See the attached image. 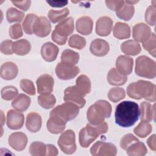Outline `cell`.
Wrapping results in <instances>:
<instances>
[{
  "mask_svg": "<svg viewBox=\"0 0 156 156\" xmlns=\"http://www.w3.org/2000/svg\"><path fill=\"white\" fill-rule=\"evenodd\" d=\"M69 11L68 8H64L59 10H50L48 13V16L51 21L53 23H56L63 20L69 14Z\"/></svg>",
  "mask_w": 156,
  "mask_h": 156,
  "instance_id": "34",
  "label": "cell"
},
{
  "mask_svg": "<svg viewBox=\"0 0 156 156\" xmlns=\"http://www.w3.org/2000/svg\"><path fill=\"white\" fill-rule=\"evenodd\" d=\"M30 98L24 94H20L12 102V106L18 112L26 111L30 104Z\"/></svg>",
  "mask_w": 156,
  "mask_h": 156,
  "instance_id": "28",
  "label": "cell"
},
{
  "mask_svg": "<svg viewBox=\"0 0 156 156\" xmlns=\"http://www.w3.org/2000/svg\"><path fill=\"white\" fill-rule=\"evenodd\" d=\"M31 49L30 42L26 39L17 40L13 43L12 49L13 52L18 55H25L27 54Z\"/></svg>",
  "mask_w": 156,
  "mask_h": 156,
  "instance_id": "30",
  "label": "cell"
},
{
  "mask_svg": "<svg viewBox=\"0 0 156 156\" xmlns=\"http://www.w3.org/2000/svg\"><path fill=\"white\" fill-rule=\"evenodd\" d=\"M79 67L64 62L59 63L55 68V74L62 80L72 79L79 74Z\"/></svg>",
  "mask_w": 156,
  "mask_h": 156,
  "instance_id": "10",
  "label": "cell"
},
{
  "mask_svg": "<svg viewBox=\"0 0 156 156\" xmlns=\"http://www.w3.org/2000/svg\"><path fill=\"white\" fill-rule=\"evenodd\" d=\"M112 106L105 100L97 101L91 105L87 110V117L88 121L93 125H98L102 122L105 118L110 116Z\"/></svg>",
  "mask_w": 156,
  "mask_h": 156,
  "instance_id": "4",
  "label": "cell"
},
{
  "mask_svg": "<svg viewBox=\"0 0 156 156\" xmlns=\"http://www.w3.org/2000/svg\"><path fill=\"white\" fill-rule=\"evenodd\" d=\"M135 71L140 77L154 79L156 76V63L146 55H141L136 59Z\"/></svg>",
  "mask_w": 156,
  "mask_h": 156,
  "instance_id": "7",
  "label": "cell"
},
{
  "mask_svg": "<svg viewBox=\"0 0 156 156\" xmlns=\"http://www.w3.org/2000/svg\"><path fill=\"white\" fill-rule=\"evenodd\" d=\"M90 153L94 156H115L117 154V148L111 143L98 141L91 147Z\"/></svg>",
  "mask_w": 156,
  "mask_h": 156,
  "instance_id": "9",
  "label": "cell"
},
{
  "mask_svg": "<svg viewBox=\"0 0 156 156\" xmlns=\"http://www.w3.org/2000/svg\"><path fill=\"white\" fill-rule=\"evenodd\" d=\"M151 35V28L145 23H140L133 27L132 36L136 41L143 43L149 38Z\"/></svg>",
  "mask_w": 156,
  "mask_h": 156,
  "instance_id": "14",
  "label": "cell"
},
{
  "mask_svg": "<svg viewBox=\"0 0 156 156\" xmlns=\"http://www.w3.org/2000/svg\"><path fill=\"white\" fill-rule=\"evenodd\" d=\"M126 3L127 4H131V5H133V4H135V3H137L138 2V1H125Z\"/></svg>",
  "mask_w": 156,
  "mask_h": 156,
  "instance_id": "55",
  "label": "cell"
},
{
  "mask_svg": "<svg viewBox=\"0 0 156 156\" xmlns=\"http://www.w3.org/2000/svg\"><path fill=\"white\" fill-rule=\"evenodd\" d=\"M127 94L134 99L144 98L147 101L154 102L156 99V87L151 82L139 80L127 86Z\"/></svg>",
  "mask_w": 156,
  "mask_h": 156,
  "instance_id": "2",
  "label": "cell"
},
{
  "mask_svg": "<svg viewBox=\"0 0 156 156\" xmlns=\"http://www.w3.org/2000/svg\"><path fill=\"white\" fill-rule=\"evenodd\" d=\"M156 37L155 34L152 33L151 35L149 38L143 43V48L147 51L154 57H155V49H156Z\"/></svg>",
  "mask_w": 156,
  "mask_h": 156,
  "instance_id": "42",
  "label": "cell"
},
{
  "mask_svg": "<svg viewBox=\"0 0 156 156\" xmlns=\"http://www.w3.org/2000/svg\"><path fill=\"white\" fill-rule=\"evenodd\" d=\"M125 91L122 88L114 87L111 88L108 93V98L113 102H117L125 98Z\"/></svg>",
  "mask_w": 156,
  "mask_h": 156,
  "instance_id": "40",
  "label": "cell"
},
{
  "mask_svg": "<svg viewBox=\"0 0 156 156\" xmlns=\"http://www.w3.org/2000/svg\"><path fill=\"white\" fill-rule=\"evenodd\" d=\"M75 87L84 97L91 91V85L90 80L87 76L82 74L77 78Z\"/></svg>",
  "mask_w": 156,
  "mask_h": 156,
  "instance_id": "26",
  "label": "cell"
},
{
  "mask_svg": "<svg viewBox=\"0 0 156 156\" xmlns=\"http://www.w3.org/2000/svg\"><path fill=\"white\" fill-rule=\"evenodd\" d=\"M18 90L13 86H6L1 90V97L5 101H10L18 94Z\"/></svg>",
  "mask_w": 156,
  "mask_h": 156,
  "instance_id": "43",
  "label": "cell"
},
{
  "mask_svg": "<svg viewBox=\"0 0 156 156\" xmlns=\"http://www.w3.org/2000/svg\"><path fill=\"white\" fill-rule=\"evenodd\" d=\"M18 73V69L15 63L8 62L3 63L1 66L0 74L1 78L5 80H12L15 79Z\"/></svg>",
  "mask_w": 156,
  "mask_h": 156,
  "instance_id": "22",
  "label": "cell"
},
{
  "mask_svg": "<svg viewBox=\"0 0 156 156\" xmlns=\"http://www.w3.org/2000/svg\"><path fill=\"white\" fill-rule=\"evenodd\" d=\"M75 133L72 130L65 131L58 140V145L66 154H73L76 151Z\"/></svg>",
  "mask_w": 156,
  "mask_h": 156,
  "instance_id": "8",
  "label": "cell"
},
{
  "mask_svg": "<svg viewBox=\"0 0 156 156\" xmlns=\"http://www.w3.org/2000/svg\"><path fill=\"white\" fill-rule=\"evenodd\" d=\"M68 44L71 48H76L77 49H82L86 45V40L83 37L76 34L72 35L69 38Z\"/></svg>",
  "mask_w": 156,
  "mask_h": 156,
  "instance_id": "41",
  "label": "cell"
},
{
  "mask_svg": "<svg viewBox=\"0 0 156 156\" xmlns=\"http://www.w3.org/2000/svg\"><path fill=\"white\" fill-rule=\"evenodd\" d=\"M13 42L10 40H6L3 41L1 43L0 50L1 52L5 55H12L13 52L12 49Z\"/></svg>",
  "mask_w": 156,
  "mask_h": 156,
  "instance_id": "49",
  "label": "cell"
},
{
  "mask_svg": "<svg viewBox=\"0 0 156 156\" xmlns=\"http://www.w3.org/2000/svg\"><path fill=\"white\" fill-rule=\"evenodd\" d=\"M38 104L45 109H49L54 106L56 102L55 96L52 94L46 95L41 94L38 96L37 98Z\"/></svg>",
  "mask_w": 156,
  "mask_h": 156,
  "instance_id": "37",
  "label": "cell"
},
{
  "mask_svg": "<svg viewBox=\"0 0 156 156\" xmlns=\"http://www.w3.org/2000/svg\"><path fill=\"white\" fill-rule=\"evenodd\" d=\"M121 50L122 52L129 55H136L141 52L140 44L135 40H129L123 42L121 45Z\"/></svg>",
  "mask_w": 156,
  "mask_h": 156,
  "instance_id": "25",
  "label": "cell"
},
{
  "mask_svg": "<svg viewBox=\"0 0 156 156\" xmlns=\"http://www.w3.org/2000/svg\"><path fill=\"white\" fill-rule=\"evenodd\" d=\"M12 4L19 9L27 11L30 7L31 1H12Z\"/></svg>",
  "mask_w": 156,
  "mask_h": 156,
  "instance_id": "51",
  "label": "cell"
},
{
  "mask_svg": "<svg viewBox=\"0 0 156 156\" xmlns=\"http://www.w3.org/2000/svg\"><path fill=\"white\" fill-rule=\"evenodd\" d=\"M93 20L89 16H81L76 21V27L77 31L83 35L90 34L93 30Z\"/></svg>",
  "mask_w": 156,
  "mask_h": 156,
  "instance_id": "21",
  "label": "cell"
},
{
  "mask_svg": "<svg viewBox=\"0 0 156 156\" xmlns=\"http://www.w3.org/2000/svg\"><path fill=\"white\" fill-rule=\"evenodd\" d=\"M51 30V25L49 21L45 16L38 17L35 20L33 27L34 33L39 37L48 36Z\"/></svg>",
  "mask_w": 156,
  "mask_h": 156,
  "instance_id": "13",
  "label": "cell"
},
{
  "mask_svg": "<svg viewBox=\"0 0 156 156\" xmlns=\"http://www.w3.org/2000/svg\"><path fill=\"white\" fill-rule=\"evenodd\" d=\"M20 87L23 91L29 95H34L35 94V88L33 82L29 79H23L20 81Z\"/></svg>",
  "mask_w": 156,
  "mask_h": 156,
  "instance_id": "46",
  "label": "cell"
},
{
  "mask_svg": "<svg viewBox=\"0 0 156 156\" xmlns=\"http://www.w3.org/2000/svg\"><path fill=\"white\" fill-rule=\"evenodd\" d=\"M46 2L49 4L50 6L54 7H62L68 4L67 1H47Z\"/></svg>",
  "mask_w": 156,
  "mask_h": 156,
  "instance_id": "53",
  "label": "cell"
},
{
  "mask_svg": "<svg viewBox=\"0 0 156 156\" xmlns=\"http://www.w3.org/2000/svg\"><path fill=\"white\" fill-rule=\"evenodd\" d=\"M105 2L108 8L116 12L119 10L124 4V1H105Z\"/></svg>",
  "mask_w": 156,
  "mask_h": 156,
  "instance_id": "50",
  "label": "cell"
},
{
  "mask_svg": "<svg viewBox=\"0 0 156 156\" xmlns=\"http://www.w3.org/2000/svg\"><path fill=\"white\" fill-rule=\"evenodd\" d=\"M79 112V107L76 104L66 102L57 105L50 112V118L54 121L62 124H66L67 121L76 118Z\"/></svg>",
  "mask_w": 156,
  "mask_h": 156,
  "instance_id": "3",
  "label": "cell"
},
{
  "mask_svg": "<svg viewBox=\"0 0 156 156\" xmlns=\"http://www.w3.org/2000/svg\"><path fill=\"white\" fill-rule=\"evenodd\" d=\"M26 127L31 132H37L41 127V118L40 115L34 112L29 113L26 116Z\"/></svg>",
  "mask_w": 156,
  "mask_h": 156,
  "instance_id": "23",
  "label": "cell"
},
{
  "mask_svg": "<svg viewBox=\"0 0 156 156\" xmlns=\"http://www.w3.org/2000/svg\"><path fill=\"white\" fill-rule=\"evenodd\" d=\"M107 80L112 85H122L127 80V77L121 74L115 68H112L107 74Z\"/></svg>",
  "mask_w": 156,
  "mask_h": 156,
  "instance_id": "27",
  "label": "cell"
},
{
  "mask_svg": "<svg viewBox=\"0 0 156 156\" xmlns=\"http://www.w3.org/2000/svg\"><path fill=\"white\" fill-rule=\"evenodd\" d=\"M145 21L151 26L155 24L156 18V8L155 5H150L147 7L145 12Z\"/></svg>",
  "mask_w": 156,
  "mask_h": 156,
  "instance_id": "45",
  "label": "cell"
},
{
  "mask_svg": "<svg viewBox=\"0 0 156 156\" xmlns=\"http://www.w3.org/2000/svg\"><path fill=\"white\" fill-rule=\"evenodd\" d=\"M1 115H2V116H1V124L2 126L4 123V121H5V118L3 116V113H2V111H1Z\"/></svg>",
  "mask_w": 156,
  "mask_h": 156,
  "instance_id": "56",
  "label": "cell"
},
{
  "mask_svg": "<svg viewBox=\"0 0 156 156\" xmlns=\"http://www.w3.org/2000/svg\"><path fill=\"white\" fill-rule=\"evenodd\" d=\"M126 152L130 156H143L147 154V149L143 143L137 141L130 145Z\"/></svg>",
  "mask_w": 156,
  "mask_h": 156,
  "instance_id": "32",
  "label": "cell"
},
{
  "mask_svg": "<svg viewBox=\"0 0 156 156\" xmlns=\"http://www.w3.org/2000/svg\"><path fill=\"white\" fill-rule=\"evenodd\" d=\"M66 125L62 124L49 118L47 121V129L48 131L53 134H58L63 131Z\"/></svg>",
  "mask_w": 156,
  "mask_h": 156,
  "instance_id": "44",
  "label": "cell"
},
{
  "mask_svg": "<svg viewBox=\"0 0 156 156\" xmlns=\"http://www.w3.org/2000/svg\"><path fill=\"white\" fill-rule=\"evenodd\" d=\"M9 36L12 39H18L23 36V30L20 24H15L10 27Z\"/></svg>",
  "mask_w": 156,
  "mask_h": 156,
  "instance_id": "48",
  "label": "cell"
},
{
  "mask_svg": "<svg viewBox=\"0 0 156 156\" xmlns=\"http://www.w3.org/2000/svg\"><path fill=\"white\" fill-rule=\"evenodd\" d=\"M9 144L13 149L21 151L24 149L27 143V137L23 132H15L10 135L8 139Z\"/></svg>",
  "mask_w": 156,
  "mask_h": 156,
  "instance_id": "16",
  "label": "cell"
},
{
  "mask_svg": "<svg viewBox=\"0 0 156 156\" xmlns=\"http://www.w3.org/2000/svg\"><path fill=\"white\" fill-rule=\"evenodd\" d=\"M29 153L33 156H43L46 154V145L41 141H35L31 143Z\"/></svg>",
  "mask_w": 156,
  "mask_h": 156,
  "instance_id": "38",
  "label": "cell"
},
{
  "mask_svg": "<svg viewBox=\"0 0 156 156\" xmlns=\"http://www.w3.org/2000/svg\"><path fill=\"white\" fill-rule=\"evenodd\" d=\"M63 99L65 102H69L76 104L79 108H82L86 102L83 96L75 86L68 87L65 90Z\"/></svg>",
  "mask_w": 156,
  "mask_h": 156,
  "instance_id": "11",
  "label": "cell"
},
{
  "mask_svg": "<svg viewBox=\"0 0 156 156\" xmlns=\"http://www.w3.org/2000/svg\"><path fill=\"white\" fill-rule=\"evenodd\" d=\"M108 129L107 122L103 121L99 124H87L79 132V143L82 147H88L101 134L107 132Z\"/></svg>",
  "mask_w": 156,
  "mask_h": 156,
  "instance_id": "5",
  "label": "cell"
},
{
  "mask_svg": "<svg viewBox=\"0 0 156 156\" xmlns=\"http://www.w3.org/2000/svg\"><path fill=\"white\" fill-rule=\"evenodd\" d=\"M113 21L108 16L100 17L96 24V32L99 36L108 35L112 29Z\"/></svg>",
  "mask_w": 156,
  "mask_h": 156,
  "instance_id": "19",
  "label": "cell"
},
{
  "mask_svg": "<svg viewBox=\"0 0 156 156\" xmlns=\"http://www.w3.org/2000/svg\"><path fill=\"white\" fill-rule=\"evenodd\" d=\"M140 110L138 104L125 101L117 105L115 112V122L122 127H129L138 120Z\"/></svg>",
  "mask_w": 156,
  "mask_h": 156,
  "instance_id": "1",
  "label": "cell"
},
{
  "mask_svg": "<svg viewBox=\"0 0 156 156\" xmlns=\"http://www.w3.org/2000/svg\"><path fill=\"white\" fill-rule=\"evenodd\" d=\"M113 33L114 37L118 39L128 38L130 37V28L126 23L117 22L115 24Z\"/></svg>",
  "mask_w": 156,
  "mask_h": 156,
  "instance_id": "24",
  "label": "cell"
},
{
  "mask_svg": "<svg viewBox=\"0 0 156 156\" xmlns=\"http://www.w3.org/2000/svg\"><path fill=\"white\" fill-rule=\"evenodd\" d=\"M134 12L135 8L133 5L124 1V5L116 12V14L119 18L124 21H129L133 17Z\"/></svg>",
  "mask_w": 156,
  "mask_h": 156,
  "instance_id": "31",
  "label": "cell"
},
{
  "mask_svg": "<svg viewBox=\"0 0 156 156\" xmlns=\"http://www.w3.org/2000/svg\"><path fill=\"white\" fill-rule=\"evenodd\" d=\"M58 154V150L56 147L52 144H46V155L55 156Z\"/></svg>",
  "mask_w": 156,
  "mask_h": 156,
  "instance_id": "52",
  "label": "cell"
},
{
  "mask_svg": "<svg viewBox=\"0 0 156 156\" xmlns=\"http://www.w3.org/2000/svg\"><path fill=\"white\" fill-rule=\"evenodd\" d=\"M109 50L110 46L108 42L101 38L94 39L90 44V52L98 57H103L107 55Z\"/></svg>",
  "mask_w": 156,
  "mask_h": 156,
  "instance_id": "17",
  "label": "cell"
},
{
  "mask_svg": "<svg viewBox=\"0 0 156 156\" xmlns=\"http://www.w3.org/2000/svg\"><path fill=\"white\" fill-rule=\"evenodd\" d=\"M24 121L23 113L14 110H10L7 113V125L10 129L18 130L21 129Z\"/></svg>",
  "mask_w": 156,
  "mask_h": 156,
  "instance_id": "15",
  "label": "cell"
},
{
  "mask_svg": "<svg viewBox=\"0 0 156 156\" xmlns=\"http://www.w3.org/2000/svg\"><path fill=\"white\" fill-rule=\"evenodd\" d=\"M54 83V79L51 75L44 74L40 76L36 81L38 93L43 95L51 94L53 90Z\"/></svg>",
  "mask_w": 156,
  "mask_h": 156,
  "instance_id": "12",
  "label": "cell"
},
{
  "mask_svg": "<svg viewBox=\"0 0 156 156\" xmlns=\"http://www.w3.org/2000/svg\"><path fill=\"white\" fill-rule=\"evenodd\" d=\"M147 144L149 148L153 151H156V143H155V135L153 134L147 140Z\"/></svg>",
  "mask_w": 156,
  "mask_h": 156,
  "instance_id": "54",
  "label": "cell"
},
{
  "mask_svg": "<svg viewBox=\"0 0 156 156\" xmlns=\"http://www.w3.org/2000/svg\"><path fill=\"white\" fill-rule=\"evenodd\" d=\"M116 67L119 73L124 76L130 74L132 71L133 60L126 55H119L116 60Z\"/></svg>",
  "mask_w": 156,
  "mask_h": 156,
  "instance_id": "18",
  "label": "cell"
},
{
  "mask_svg": "<svg viewBox=\"0 0 156 156\" xmlns=\"http://www.w3.org/2000/svg\"><path fill=\"white\" fill-rule=\"evenodd\" d=\"M38 18V16L34 13L27 14L23 23V27L24 32L28 35H32L33 32V27L35 20Z\"/></svg>",
  "mask_w": 156,
  "mask_h": 156,
  "instance_id": "39",
  "label": "cell"
},
{
  "mask_svg": "<svg viewBox=\"0 0 156 156\" xmlns=\"http://www.w3.org/2000/svg\"><path fill=\"white\" fill-rule=\"evenodd\" d=\"M58 51L59 49L55 44L51 42H46L41 46V55L44 60L51 62L56 59Z\"/></svg>",
  "mask_w": 156,
  "mask_h": 156,
  "instance_id": "20",
  "label": "cell"
},
{
  "mask_svg": "<svg viewBox=\"0 0 156 156\" xmlns=\"http://www.w3.org/2000/svg\"><path fill=\"white\" fill-rule=\"evenodd\" d=\"M152 130V125L147 121H141L138 125L133 129L135 135L140 138H145L149 135Z\"/></svg>",
  "mask_w": 156,
  "mask_h": 156,
  "instance_id": "33",
  "label": "cell"
},
{
  "mask_svg": "<svg viewBox=\"0 0 156 156\" xmlns=\"http://www.w3.org/2000/svg\"><path fill=\"white\" fill-rule=\"evenodd\" d=\"M141 120L149 122L153 119L155 121V104L152 105L150 103L143 101L141 104Z\"/></svg>",
  "mask_w": 156,
  "mask_h": 156,
  "instance_id": "29",
  "label": "cell"
},
{
  "mask_svg": "<svg viewBox=\"0 0 156 156\" xmlns=\"http://www.w3.org/2000/svg\"><path fill=\"white\" fill-rule=\"evenodd\" d=\"M137 141H139V140L136 137H135L132 133H128L125 135L121 138L120 141V146L122 149L126 150L130 145Z\"/></svg>",
  "mask_w": 156,
  "mask_h": 156,
  "instance_id": "47",
  "label": "cell"
},
{
  "mask_svg": "<svg viewBox=\"0 0 156 156\" xmlns=\"http://www.w3.org/2000/svg\"><path fill=\"white\" fill-rule=\"evenodd\" d=\"M24 16V13L14 7H10L6 12L7 21L10 23L13 22L20 23L23 21Z\"/></svg>",
  "mask_w": 156,
  "mask_h": 156,
  "instance_id": "36",
  "label": "cell"
},
{
  "mask_svg": "<svg viewBox=\"0 0 156 156\" xmlns=\"http://www.w3.org/2000/svg\"><path fill=\"white\" fill-rule=\"evenodd\" d=\"M74 30V20L68 17L60 22L55 27L52 34V40L59 45L65 44L68 35H71Z\"/></svg>",
  "mask_w": 156,
  "mask_h": 156,
  "instance_id": "6",
  "label": "cell"
},
{
  "mask_svg": "<svg viewBox=\"0 0 156 156\" xmlns=\"http://www.w3.org/2000/svg\"><path fill=\"white\" fill-rule=\"evenodd\" d=\"M79 60V54L71 49H65L61 55L62 62L71 64L75 65Z\"/></svg>",
  "mask_w": 156,
  "mask_h": 156,
  "instance_id": "35",
  "label": "cell"
}]
</instances>
